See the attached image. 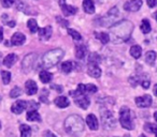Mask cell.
Segmentation results:
<instances>
[{
	"instance_id": "obj_11",
	"label": "cell",
	"mask_w": 157,
	"mask_h": 137,
	"mask_svg": "<svg viewBox=\"0 0 157 137\" xmlns=\"http://www.w3.org/2000/svg\"><path fill=\"white\" fill-rule=\"evenodd\" d=\"M27 105H28V103H27L26 101L18 100V101H16L15 103L12 104L11 111L13 114H15V115H20V114H22L23 111L27 108Z\"/></svg>"
},
{
	"instance_id": "obj_10",
	"label": "cell",
	"mask_w": 157,
	"mask_h": 137,
	"mask_svg": "<svg viewBox=\"0 0 157 137\" xmlns=\"http://www.w3.org/2000/svg\"><path fill=\"white\" fill-rule=\"evenodd\" d=\"M136 104H137L138 107H141V108H146V107H150L152 105V96H148V94H145V96H138L135 100Z\"/></svg>"
},
{
	"instance_id": "obj_36",
	"label": "cell",
	"mask_w": 157,
	"mask_h": 137,
	"mask_svg": "<svg viewBox=\"0 0 157 137\" xmlns=\"http://www.w3.org/2000/svg\"><path fill=\"white\" fill-rule=\"evenodd\" d=\"M99 62H100V57L97 54H92L88 58V63H97L98 64Z\"/></svg>"
},
{
	"instance_id": "obj_29",
	"label": "cell",
	"mask_w": 157,
	"mask_h": 137,
	"mask_svg": "<svg viewBox=\"0 0 157 137\" xmlns=\"http://www.w3.org/2000/svg\"><path fill=\"white\" fill-rule=\"evenodd\" d=\"M27 27L30 30V32L35 33L37 31H39V27H38V23L36 22V20H29L27 23Z\"/></svg>"
},
{
	"instance_id": "obj_32",
	"label": "cell",
	"mask_w": 157,
	"mask_h": 137,
	"mask_svg": "<svg viewBox=\"0 0 157 137\" xmlns=\"http://www.w3.org/2000/svg\"><path fill=\"white\" fill-rule=\"evenodd\" d=\"M1 77H2V83L8 85L11 81V73L9 71H1Z\"/></svg>"
},
{
	"instance_id": "obj_22",
	"label": "cell",
	"mask_w": 157,
	"mask_h": 137,
	"mask_svg": "<svg viewBox=\"0 0 157 137\" xmlns=\"http://www.w3.org/2000/svg\"><path fill=\"white\" fill-rule=\"evenodd\" d=\"M87 52V48L85 45H78L75 47V57L78 59H83Z\"/></svg>"
},
{
	"instance_id": "obj_31",
	"label": "cell",
	"mask_w": 157,
	"mask_h": 137,
	"mask_svg": "<svg viewBox=\"0 0 157 137\" xmlns=\"http://www.w3.org/2000/svg\"><path fill=\"white\" fill-rule=\"evenodd\" d=\"M144 130L148 133H153V134H156L157 133V124L154 123H145L144 124Z\"/></svg>"
},
{
	"instance_id": "obj_49",
	"label": "cell",
	"mask_w": 157,
	"mask_h": 137,
	"mask_svg": "<svg viewBox=\"0 0 157 137\" xmlns=\"http://www.w3.org/2000/svg\"><path fill=\"white\" fill-rule=\"evenodd\" d=\"M1 58H2V54L0 52V62H1Z\"/></svg>"
},
{
	"instance_id": "obj_24",
	"label": "cell",
	"mask_w": 157,
	"mask_h": 137,
	"mask_svg": "<svg viewBox=\"0 0 157 137\" xmlns=\"http://www.w3.org/2000/svg\"><path fill=\"white\" fill-rule=\"evenodd\" d=\"M156 58H157L156 52H153V50H150V52H147L145 54V62L147 63V64H150V65L154 64Z\"/></svg>"
},
{
	"instance_id": "obj_48",
	"label": "cell",
	"mask_w": 157,
	"mask_h": 137,
	"mask_svg": "<svg viewBox=\"0 0 157 137\" xmlns=\"http://www.w3.org/2000/svg\"><path fill=\"white\" fill-rule=\"evenodd\" d=\"M154 119H155V121L157 122V111H155L154 113Z\"/></svg>"
},
{
	"instance_id": "obj_16",
	"label": "cell",
	"mask_w": 157,
	"mask_h": 137,
	"mask_svg": "<svg viewBox=\"0 0 157 137\" xmlns=\"http://www.w3.org/2000/svg\"><path fill=\"white\" fill-rule=\"evenodd\" d=\"M60 5H61V11H63V13L65 14L66 16L74 15V14L76 13V11H78V9H76L75 7H73V5H66V3L63 2V0H61Z\"/></svg>"
},
{
	"instance_id": "obj_54",
	"label": "cell",
	"mask_w": 157,
	"mask_h": 137,
	"mask_svg": "<svg viewBox=\"0 0 157 137\" xmlns=\"http://www.w3.org/2000/svg\"><path fill=\"white\" fill-rule=\"evenodd\" d=\"M155 135H156V137H157V133H156V134H155Z\"/></svg>"
},
{
	"instance_id": "obj_41",
	"label": "cell",
	"mask_w": 157,
	"mask_h": 137,
	"mask_svg": "<svg viewBox=\"0 0 157 137\" xmlns=\"http://www.w3.org/2000/svg\"><path fill=\"white\" fill-rule=\"evenodd\" d=\"M29 104H30V106H29V108H30V110H37V108L39 107V105L37 104L36 102H29Z\"/></svg>"
},
{
	"instance_id": "obj_39",
	"label": "cell",
	"mask_w": 157,
	"mask_h": 137,
	"mask_svg": "<svg viewBox=\"0 0 157 137\" xmlns=\"http://www.w3.org/2000/svg\"><path fill=\"white\" fill-rule=\"evenodd\" d=\"M140 84H141V86L144 88V89H147L148 87H150V85H151V81H150V79H141L140 81Z\"/></svg>"
},
{
	"instance_id": "obj_55",
	"label": "cell",
	"mask_w": 157,
	"mask_h": 137,
	"mask_svg": "<svg viewBox=\"0 0 157 137\" xmlns=\"http://www.w3.org/2000/svg\"><path fill=\"white\" fill-rule=\"evenodd\" d=\"M0 101H1V98H0Z\"/></svg>"
},
{
	"instance_id": "obj_18",
	"label": "cell",
	"mask_w": 157,
	"mask_h": 137,
	"mask_svg": "<svg viewBox=\"0 0 157 137\" xmlns=\"http://www.w3.org/2000/svg\"><path fill=\"white\" fill-rule=\"evenodd\" d=\"M54 103L57 107H59V108H66V107H68L70 105V102H69V100H68V98L63 96H57V98L54 100Z\"/></svg>"
},
{
	"instance_id": "obj_14",
	"label": "cell",
	"mask_w": 157,
	"mask_h": 137,
	"mask_svg": "<svg viewBox=\"0 0 157 137\" xmlns=\"http://www.w3.org/2000/svg\"><path fill=\"white\" fill-rule=\"evenodd\" d=\"M26 41V37H25L23 33L21 32H16L12 35L11 38V44L14 46H20V45H23Z\"/></svg>"
},
{
	"instance_id": "obj_43",
	"label": "cell",
	"mask_w": 157,
	"mask_h": 137,
	"mask_svg": "<svg viewBox=\"0 0 157 137\" xmlns=\"http://www.w3.org/2000/svg\"><path fill=\"white\" fill-rule=\"evenodd\" d=\"M52 89H56L58 92H63V87H61V86H56V85H53V86H52Z\"/></svg>"
},
{
	"instance_id": "obj_34",
	"label": "cell",
	"mask_w": 157,
	"mask_h": 137,
	"mask_svg": "<svg viewBox=\"0 0 157 137\" xmlns=\"http://www.w3.org/2000/svg\"><path fill=\"white\" fill-rule=\"evenodd\" d=\"M97 91H98V88H97V86L93 85V84L85 85V92H86V93H96Z\"/></svg>"
},
{
	"instance_id": "obj_46",
	"label": "cell",
	"mask_w": 157,
	"mask_h": 137,
	"mask_svg": "<svg viewBox=\"0 0 157 137\" xmlns=\"http://www.w3.org/2000/svg\"><path fill=\"white\" fill-rule=\"evenodd\" d=\"M153 92H154V94L157 96V84L154 86V88H153Z\"/></svg>"
},
{
	"instance_id": "obj_12",
	"label": "cell",
	"mask_w": 157,
	"mask_h": 137,
	"mask_svg": "<svg viewBox=\"0 0 157 137\" xmlns=\"http://www.w3.org/2000/svg\"><path fill=\"white\" fill-rule=\"evenodd\" d=\"M87 73L90 74V76L94 77V78H99L101 76V69L98 67L97 63H88Z\"/></svg>"
},
{
	"instance_id": "obj_3",
	"label": "cell",
	"mask_w": 157,
	"mask_h": 137,
	"mask_svg": "<svg viewBox=\"0 0 157 137\" xmlns=\"http://www.w3.org/2000/svg\"><path fill=\"white\" fill-rule=\"evenodd\" d=\"M63 57V50L60 48H55L50 52H48L42 57V67L45 69H50L56 65Z\"/></svg>"
},
{
	"instance_id": "obj_44",
	"label": "cell",
	"mask_w": 157,
	"mask_h": 137,
	"mask_svg": "<svg viewBox=\"0 0 157 137\" xmlns=\"http://www.w3.org/2000/svg\"><path fill=\"white\" fill-rule=\"evenodd\" d=\"M44 137H56V136L53 133H51L50 131H48V132L44 133Z\"/></svg>"
},
{
	"instance_id": "obj_15",
	"label": "cell",
	"mask_w": 157,
	"mask_h": 137,
	"mask_svg": "<svg viewBox=\"0 0 157 137\" xmlns=\"http://www.w3.org/2000/svg\"><path fill=\"white\" fill-rule=\"evenodd\" d=\"M86 124L88 125V128L93 131H97L99 128V124H98V120H97L96 116L90 114L86 117Z\"/></svg>"
},
{
	"instance_id": "obj_30",
	"label": "cell",
	"mask_w": 157,
	"mask_h": 137,
	"mask_svg": "<svg viewBox=\"0 0 157 137\" xmlns=\"http://www.w3.org/2000/svg\"><path fill=\"white\" fill-rule=\"evenodd\" d=\"M140 29H141V31L144 33V34H146V33H148L151 31V24L150 22H148L147 20H143L141 23V26H140Z\"/></svg>"
},
{
	"instance_id": "obj_47",
	"label": "cell",
	"mask_w": 157,
	"mask_h": 137,
	"mask_svg": "<svg viewBox=\"0 0 157 137\" xmlns=\"http://www.w3.org/2000/svg\"><path fill=\"white\" fill-rule=\"evenodd\" d=\"M8 25H9L10 27H14L15 26V22H9V23H7Z\"/></svg>"
},
{
	"instance_id": "obj_37",
	"label": "cell",
	"mask_w": 157,
	"mask_h": 137,
	"mask_svg": "<svg viewBox=\"0 0 157 137\" xmlns=\"http://www.w3.org/2000/svg\"><path fill=\"white\" fill-rule=\"evenodd\" d=\"M48 91L46 89H43V90H42L41 96H40V100H41L43 103H48Z\"/></svg>"
},
{
	"instance_id": "obj_9",
	"label": "cell",
	"mask_w": 157,
	"mask_h": 137,
	"mask_svg": "<svg viewBox=\"0 0 157 137\" xmlns=\"http://www.w3.org/2000/svg\"><path fill=\"white\" fill-rule=\"evenodd\" d=\"M142 0H129L124 5V10L128 12H137L141 9Z\"/></svg>"
},
{
	"instance_id": "obj_1",
	"label": "cell",
	"mask_w": 157,
	"mask_h": 137,
	"mask_svg": "<svg viewBox=\"0 0 157 137\" xmlns=\"http://www.w3.org/2000/svg\"><path fill=\"white\" fill-rule=\"evenodd\" d=\"M133 30V25L129 20H122L111 27L110 31V40L113 43H123L126 42L130 38L131 32Z\"/></svg>"
},
{
	"instance_id": "obj_7",
	"label": "cell",
	"mask_w": 157,
	"mask_h": 137,
	"mask_svg": "<svg viewBox=\"0 0 157 137\" xmlns=\"http://www.w3.org/2000/svg\"><path fill=\"white\" fill-rule=\"evenodd\" d=\"M36 57H37L36 54H29L25 57L22 63V67L24 72L28 73L29 71H31V69H33V63H35Z\"/></svg>"
},
{
	"instance_id": "obj_50",
	"label": "cell",
	"mask_w": 157,
	"mask_h": 137,
	"mask_svg": "<svg viewBox=\"0 0 157 137\" xmlns=\"http://www.w3.org/2000/svg\"><path fill=\"white\" fill-rule=\"evenodd\" d=\"M155 20H157V12H156V13H155Z\"/></svg>"
},
{
	"instance_id": "obj_4",
	"label": "cell",
	"mask_w": 157,
	"mask_h": 137,
	"mask_svg": "<svg viewBox=\"0 0 157 137\" xmlns=\"http://www.w3.org/2000/svg\"><path fill=\"white\" fill-rule=\"evenodd\" d=\"M120 122L121 125L126 130H132L133 126L132 120H131V113L130 109L127 106H123L120 109Z\"/></svg>"
},
{
	"instance_id": "obj_20",
	"label": "cell",
	"mask_w": 157,
	"mask_h": 137,
	"mask_svg": "<svg viewBox=\"0 0 157 137\" xmlns=\"http://www.w3.org/2000/svg\"><path fill=\"white\" fill-rule=\"evenodd\" d=\"M27 120L28 121H33V122H41V116L38 113L37 110H29L27 113Z\"/></svg>"
},
{
	"instance_id": "obj_13",
	"label": "cell",
	"mask_w": 157,
	"mask_h": 137,
	"mask_svg": "<svg viewBox=\"0 0 157 137\" xmlns=\"http://www.w3.org/2000/svg\"><path fill=\"white\" fill-rule=\"evenodd\" d=\"M25 91H26V93L28 94V96H33V94L37 93L38 86H37V84H36V81H31V79L27 81L26 83H25Z\"/></svg>"
},
{
	"instance_id": "obj_40",
	"label": "cell",
	"mask_w": 157,
	"mask_h": 137,
	"mask_svg": "<svg viewBox=\"0 0 157 137\" xmlns=\"http://www.w3.org/2000/svg\"><path fill=\"white\" fill-rule=\"evenodd\" d=\"M146 2L150 8H154L157 5V0H146Z\"/></svg>"
},
{
	"instance_id": "obj_19",
	"label": "cell",
	"mask_w": 157,
	"mask_h": 137,
	"mask_svg": "<svg viewBox=\"0 0 157 137\" xmlns=\"http://www.w3.org/2000/svg\"><path fill=\"white\" fill-rule=\"evenodd\" d=\"M16 61H17V56L15 54H9L3 59V65L7 67H12Z\"/></svg>"
},
{
	"instance_id": "obj_28",
	"label": "cell",
	"mask_w": 157,
	"mask_h": 137,
	"mask_svg": "<svg viewBox=\"0 0 157 137\" xmlns=\"http://www.w3.org/2000/svg\"><path fill=\"white\" fill-rule=\"evenodd\" d=\"M60 69L63 73L68 74V73L71 72L72 69H73V64H72L71 61H65V62H63L60 64Z\"/></svg>"
},
{
	"instance_id": "obj_17",
	"label": "cell",
	"mask_w": 157,
	"mask_h": 137,
	"mask_svg": "<svg viewBox=\"0 0 157 137\" xmlns=\"http://www.w3.org/2000/svg\"><path fill=\"white\" fill-rule=\"evenodd\" d=\"M52 35V27L46 26L44 28L39 29V39L42 41H48Z\"/></svg>"
},
{
	"instance_id": "obj_38",
	"label": "cell",
	"mask_w": 157,
	"mask_h": 137,
	"mask_svg": "<svg viewBox=\"0 0 157 137\" xmlns=\"http://www.w3.org/2000/svg\"><path fill=\"white\" fill-rule=\"evenodd\" d=\"M14 2H15V0H1V5L5 8H10Z\"/></svg>"
},
{
	"instance_id": "obj_53",
	"label": "cell",
	"mask_w": 157,
	"mask_h": 137,
	"mask_svg": "<svg viewBox=\"0 0 157 137\" xmlns=\"http://www.w3.org/2000/svg\"><path fill=\"white\" fill-rule=\"evenodd\" d=\"M0 128H1V123H0Z\"/></svg>"
},
{
	"instance_id": "obj_33",
	"label": "cell",
	"mask_w": 157,
	"mask_h": 137,
	"mask_svg": "<svg viewBox=\"0 0 157 137\" xmlns=\"http://www.w3.org/2000/svg\"><path fill=\"white\" fill-rule=\"evenodd\" d=\"M68 33H69V34L72 37V39L75 40V41H80V40H82V35L80 34L76 30H74V29L68 28Z\"/></svg>"
},
{
	"instance_id": "obj_2",
	"label": "cell",
	"mask_w": 157,
	"mask_h": 137,
	"mask_svg": "<svg viewBox=\"0 0 157 137\" xmlns=\"http://www.w3.org/2000/svg\"><path fill=\"white\" fill-rule=\"evenodd\" d=\"M65 130L70 136H81L84 131V120L80 116L72 115L65 120Z\"/></svg>"
},
{
	"instance_id": "obj_27",
	"label": "cell",
	"mask_w": 157,
	"mask_h": 137,
	"mask_svg": "<svg viewBox=\"0 0 157 137\" xmlns=\"http://www.w3.org/2000/svg\"><path fill=\"white\" fill-rule=\"evenodd\" d=\"M142 54V48L139 45H133L130 48V55L133 57L135 59H139L141 57Z\"/></svg>"
},
{
	"instance_id": "obj_6",
	"label": "cell",
	"mask_w": 157,
	"mask_h": 137,
	"mask_svg": "<svg viewBox=\"0 0 157 137\" xmlns=\"http://www.w3.org/2000/svg\"><path fill=\"white\" fill-rule=\"evenodd\" d=\"M101 120H102L105 126L108 128H112L116 125V120L113 116V113H111L109 110H105L103 113H101Z\"/></svg>"
},
{
	"instance_id": "obj_23",
	"label": "cell",
	"mask_w": 157,
	"mask_h": 137,
	"mask_svg": "<svg viewBox=\"0 0 157 137\" xmlns=\"http://www.w3.org/2000/svg\"><path fill=\"white\" fill-rule=\"evenodd\" d=\"M39 77H40V81L43 84H48L52 81L53 75L50 72H48V71H41L39 74Z\"/></svg>"
},
{
	"instance_id": "obj_52",
	"label": "cell",
	"mask_w": 157,
	"mask_h": 137,
	"mask_svg": "<svg viewBox=\"0 0 157 137\" xmlns=\"http://www.w3.org/2000/svg\"><path fill=\"white\" fill-rule=\"evenodd\" d=\"M124 137H129V135H125V136Z\"/></svg>"
},
{
	"instance_id": "obj_42",
	"label": "cell",
	"mask_w": 157,
	"mask_h": 137,
	"mask_svg": "<svg viewBox=\"0 0 157 137\" xmlns=\"http://www.w3.org/2000/svg\"><path fill=\"white\" fill-rule=\"evenodd\" d=\"M57 20H58V22H61L60 24L63 25V27H68V22H67V20H63V18H60V17H57Z\"/></svg>"
},
{
	"instance_id": "obj_25",
	"label": "cell",
	"mask_w": 157,
	"mask_h": 137,
	"mask_svg": "<svg viewBox=\"0 0 157 137\" xmlns=\"http://www.w3.org/2000/svg\"><path fill=\"white\" fill-rule=\"evenodd\" d=\"M21 137H30L31 136V128L27 124H21L20 126Z\"/></svg>"
},
{
	"instance_id": "obj_45",
	"label": "cell",
	"mask_w": 157,
	"mask_h": 137,
	"mask_svg": "<svg viewBox=\"0 0 157 137\" xmlns=\"http://www.w3.org/2000/svg\"><path fill=\"white\" fill-rule=\"evenodd\" d=\"M3 40V30L2 28H0V42H2Z\"/></svg>"
},
{
	"instance_id": "obj_5",
	"label": "cell",
	"mask_w": 157,
	"mask_h": 137,
	"mask_svg": "<svg viewBox=\"0 0 157 137\" xmlns=\"http://www.w3.org/2000/svg\"><path fill=\"white\" fill-rule=\"evenodd\" d=\"M120 17V11L116 7L112 8L103 17H101L100 20V25L105 27H112L113 24H116V20Z\"/></svg>"
},
{
	"instance_id": "obj_21",
	"label": "cell",
	"mask_w": 157,
	"mask_h": 137,
	"mask_svg": "<svg viewBox=\"0 0 157 137\" xmlns=\"http://www.w3.org/2000/svg\"><path fill=\"white\" fill-rule=\"evenodd\" d=\"M83 9L87 14H93L95 12V5L92 0H83Z\"/></svg>"
},
{
	"instance_id": "obj_35",
	"label": "cell",
	"mask_w": 157,
	"mask_h": 137,
	"mask_svg": "<svg viewBox=\"0 0 157 137\" xmlns=\"http://www.w3.org/2000/svg\"><path fill=\"white\" fill-rule=\"evenodd\" d=\"M21 94H22V89H21L20 87H14L13 89L11 90V92H10V96L13 99L18 98Z\"/></svg>"
},
{
	"instance_id": "obj_51",
	"label": "cell",
	"mask_w": 157,
	"mask_h": 137,
	"mask_svg": "<svg viewBox=\"0 0 157 137\" xmlns=\"http://www.w3.org/2000/svg\"><path fill=\"white\" fill-rule=\"evenodd\" d=\"M139 137H146V136H145V135H143V134H141V135H140Z\"/></svg>"
},
{
	"instance_id": "obj_26",
	"label": "cell",
	"mask_w": 157,
	"mask_h": 137,
	"mask_svg": "<svg viewBox=\"0 0 157 137\" xmlns=\"http://www.w3.org/2000/svg\"><path fill=\"white\" fill-rule=\"evenodd\" d=\"M95 37L102 44H108L110 42V35L105 32H95Z\"/></svg>"
},
{
	"instance_id": "obj_8",
	"label": "cell",
	"mask_w": 157,
	"mask_h": 137,
	"mask_svg": "<svg viewBox=\"0 0 157 137\" xmlns=\"http://www.w3.org/2000/svg\"><path fill=\"white\" fill-rule=\"evenodd\" d=\"M74 103L78 105L80 108L82 109H87L90 104V101L86 94H80V96H74Z\"/></svg>"
}]
</instances>
